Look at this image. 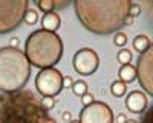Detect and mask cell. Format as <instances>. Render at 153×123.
I'll list each match as a JSON object with an SVG mask.
<instances>
[{
  "label": "cell",
  "mask_w": 153,
  "mask_h": 123,
  "mask_svg": "<svg viewBox=\"0 0 153 123\" xmlns=\"http://www.w3.org/2000/svg\"><path fill=\"white\" fill-rule=\"evenodd\" d=\"M69 123H80V122H76V120H71Z\"/></svg>",
  "instance_id": "30"
},
{
  "label": "cell",
  "mask_w": 153,
  "mask_h": 123,
  "mask_svg": "<svg viewBox=\"0 0 153 123\" xmlns=\"http://www.w3.org/2000/svg\"><path fill=\"white\" fill-rule=\"evenodd\" d=\"M113 42H115V45H117V46H124L127 43V35L124 32H118L117 35H115Z\"/></svg>",
  "instance_id": "20"
},
{
  "label": "cell",
  "mask_w": 153,
  "mask_h": 123,
  "mask_svg": "<svg viewBox=\"0 0 153 123\" xmlns=\"http://www.w3.org/2000/svg\"><path fill=\"white\" fill-rule=\"evenodd\" d=\"M61 37L55 32H49L45 29H37L29 34L26 45H25V54H26L29 63L37 68H52L57 65L63 57Z\"/></svg>",
  "instance_id": "3"
},
{
  "label": "cell",
  "mask_w": 153,
  "mask_h": 123,
  "mask_svg": "<svg viewBox=\"0 0 153 123\" xmlns=\"http://www.w3.org/2000/svg\"><path fill=\"white\" fill-rule=\"evenodd\" d=\"M126 89H127V86H126V83L121 82V80L113 82L112 86H110V91H112V94H113L115 97H123V95L126 94Z\"/></svg>",
  "instance_id": "14"
},
{
  "label": "cell",
  "mask_w": 153,
  "mask_h": 123,
  "mask_svg": "<svg viewBox=\"0 0 153 123\" xmlns=\"http://www.w3.org/2000/svg\"><path fill=\"white\" fill-rule=\"evenodd\" d=\"M126 106L127 109L133 114H141L147 109V97L146 94L139 92V91H133L127 95L126 98Z\"/></svg>",
  "instance_id": "10"
},
{
  "label": "cell",
  "mask_w": 153,
  "mask_h": 123,
  "mask_svg": "<svg viewBox=\"0 0 153 123\" xmlns=\"http://www.w3.org/2000/svg\"><path fill=\"white\" fill-rule=\"evenodd\" d=\"M31 63L23 51L12 46L0 48V91L16 92L28 83Z\"/></svg>",
  "instance_id": "4"
},
{
  "label": "cell",
  "mask_w": 153,
  "mask_h": 123,
  "mask_svg": "<svg viewBox=\"0 0 153 123\" xmlns=\"http://www.w3.org/2000/svg\"><path fill=\"white\" fill-rule=\"evenodd\" d=\"M117 58H118V62L121 65H129L132 62V52L129 51V49H121V51L118 52V56H117Z\"/></svg>",
  "instance_id": "17"
},
{
  "label": "cell",
  "mask_w": 153,
  "mask_h": 123,
  "mask_svg": "<svg viewBox=\"0 0 153 123\" xmlns=\"http://www.w3.org/2000/svg\"><path fill=\"white\" fill-rule=\"evenodd\" d=\"M37 6L40 8L43 12L49 14V12H54V9H55V2H54V0H38Z\"/></svg>",
  "instance_id": "16"
},
{
  "label": "cell",
  "mask_w": 153,
  "mask_h": 123,
  "mask_svg": "<svg viewBox=\"0 0 153 123\" xmlns=\"http://www.w3.org/2000/svg\"><path fill=\"white\" fill-rule=\"evenodd\" d=\"M139 14H141V6L136 5V3H132L130 8H129V16L136 17V16H139Z\"/></svg>",
  "instance_id": "21"
},
{
  "label": "cell",
  "mask_w": 153,
  "mask_h": 123,
  "mask_svg": "<svg viewBox=\"0 0 153 123\" xmlns=\"http://www.w3.org/2000/svg\"><path fill=\"white\" fill-rule=\"evenodd\" d=\"M35 86L43 97H54L63 89V76L58 69L54 68L42 69L37 74Z\"/></svg>",
  "instance_id": "6"
},
{
  "label": "cell",
  "mask_w": 153,
  "mask_h": 123,
  "mask_svg": "<svg viewBox=\"0 0 153 123\" xmlns=\"http://www.w3.org/2000/svg\"><path fill=\"white\" fill-rule=\"evenodd\" d=\"M149 48H152V40H150V37L144 35V34H139L135 37V40H133V49L138 52H144L147 51Z\"/></svg>",
  "instance_id": "13"
},
{
  "label": "cell",
  "mask_w": 153,
  "mask_h": 123,
  "mask_svg": "<svg viewBox=\"0 0 153 123\" xmlns=\"http://www.w3.org/2000/svg\"><path fill=\"white\" fill-rule=\"evenodd\" d=\"M118 76H120V80L121 82L130 83V82H133L136 79V69L130 63L129 65H121V68L118 69Z\"/></svg>",
  "instance_id": "12"
},
{
  "label": "cell",
  "mask_w": 153,
  "mask_h": 123,
  "mask_svg": "<svg viewBox=\"0 0 153 123\" xmlns=\"http://www.w3.org/2000/svg\"><path fill=\"white\" fill-rule=\"evenodd\" d=\"M126 123H136L135 120H126Z\"/></svg>",
  "instance_id": "29"
},
{
  "label": "cell",
  "mask_w": 153,
  "mask_h": 123,
  "mask_svg": "<svg viewBox=\"0 0 153 123\" xmlns=\"http://www.w3.org/2000/svg\"><path fill=\"white\" fill-rule=\"evenodd\" d=\"M40 103H42V106L46 109V111H51L54 106H55V100L52 97H43L42 100H40Z\"/></svg>",
  "instance_id": "19"
},
{
  "label": "cell",
  "mask_w": 153,
  "mask_h": 123,
  "mask_svg": "<svg viewBox=\"0 0 153 123\" xmlns=\"http://www.w3.org/2000/svg\"><path fill=\"white\" fill-rule=\"evenodd\" d=\"M80 123H113V112L109 105L94 102L83 108L80 112Z\"/></svg>",
  "instance_id": "7"
},
{
  "label": "cell",
  "mask_w": 153,
  "mask_h": 123,
  "mask_svg": "<svg viewBox=\"0 0 153 123\" xmlns=\"http://www.w3.org/2000/svg\"><path fill=\"white\" fill-rule=\"evenodd\" d=\"M126 120H127V117L124 114H118L117 116V123H126Z\"/></svg>",
  "instance_id": "27"
},
{
  "label": "cell",
  "mask_w": 153,
  "mask_h": 123,
  "mask_svg": "<svg viewBox=\"0 0 153 123\" xmlns=\"http://www.w3.org/2000/svg\"><path fill=\"white\" fill-rule=\"evenodd\" d=\"M152 117H153V109L150 108L147 111V114L144 116V118H143V123H152Z\"/></svg>",
  "instance_id": "24"
},
{
  "label": "cell",
  "mask_w": 153,
  "mask_h": 123,
  "mask_svg": "<svg viewBox=\"0 0 153 123\" xmlns=\"http://www.w3.org/2000/svg\"><path fill=\"white\" fill-rule=\"evenodd\" d=\"M130 0H76V16L83 26L94 34L107 35L118 31L129 16Z\"/></svg>",
  "instance_id": "1"
},
{
  "label": "cell",
  "mask_w": 153,
  "mask_h": 123,
  "mask_svg": "<svg viewBox=\"0 0 153 123\" xmlns=\"http://www.w3.org/2000/svg\"><path fill=\"white\" fill-rule=\"evenodd\" d=\"M28 0H0V34H8L23 22Z\"/></svg>",
  "instance_id": "5"
},
{
  "label": "cell",
  "mask_w": 153,
  "mask_h": 123,
  "mask_svg": "<svg viewBox=\"0 0 153 123\" xmlns=\"http://www.w3.org/2000/svg\"><path fill=\"white\" fill-rule=\"evenodd\" d=\"M136 77L141 86L147 91V94H153V51L149 48L141 54L136 65Z\"/></svg>",
  "instance_id": "8"
},
{
  "label": "cell",
  "mask_w": 153,
  "mask_h": 123,
  "mask_svg": "<svg viewBox=\"0 0 153 123\" xmlns=\"http://www.w3.org/2000/svg\"><path fill=\"white\" fill-rule=\"evenodd\" d=\"M19 43H20V40L17 39V37H12V39L9 40V46H12V48H17Z\"/></svg>",
  "instance_id": "25"
},
{
  "label": "cell",
  "mask_w": 153,
  "mask_h": 123,
  "mask_svg": "<svg viewBox=\"0 0 153 123\" xmlns=\"http://www.w3.org/2000/svg\"><path fill=\"white\" fill-rule=\"evenodd\" d=\"M0 123H57L31 91L0 94Z\"/></svg>",
  "instance_id": "2"
},
{
  "label": "cell",
  "mask_w": 153,
  "mask_h": 123,
  "mask_svg": "<svg viewBox=\"0 0 153 123\" xmlns=\"http://www.w3.org/2000/svg\"><path fill=\"white\" fill-rule=\"evenodd\" d=\"M132 23H133V17L132 16H127L124 19V25H132Z\"/></svg>",
  "instance_id": "28"
},
{
  "label": "cell",
  "mask_w": 153,
  "mask_h": 123,
  "mask_svg": "<svg viewBox=\"0 0 153 123\" xmlns=\"http://www.w3.org/2000/svg\"><path fill=\"white\" fill-rule=\"evenodd\" d=\"M61 118H63V120H66V122H71V120H72V114L69 112V111H66V112H63Z\"/></svg>",
  "instance_id": "26"
},
{
  "label": "cell",
  "mask_w": 153,
  "mask_h": 123,
  "mask_svg": "<svg viewBox=\"0 0 153 123\" xmlns=\"http://www.w3.org/2000/svg\"><path fill=\"white\" fill-rule=\"evenodd\" d=\"M81 102H83V105L84 106H87V105H91V103H94L95 100H94V95L92 94H89V92H86L83 97H81Z\"/></svg>",
  "instance_id": "22"
},
{
  "label": "cell",
  "mask_w": 153,
  "mask_h": 123,
  "mask_svg": "<svg viewBox=\"0 0 153 123\" xmlns=\"http://www.w3.org/2000/svg\"><path fill=\"white\" fill-rule=\"evenodd\" d=\"M42 25H43L45 31L55 32L60 28V16L57 14V12H49V14H45V17L42 19Z\"/></svg>",
  "instance_id": "11"
},
{
  "label": "cell",
  "mask_w": 153,
  "mask_h": 123,
  "mask_svg": "<svg viewBox=\"0 0 153 123\" xmlns=\"http://www.w3.org/2000/svg\"><path fill=\"white\" fill-rule=\"evenodd\" d=\"M25 22H26L28 25H34V23H37V20H38V12L35 11V9H28L26 11V14H25V19H23Z\"/></svg>",
  "instance_id": "18"
},
{
  "label": "cell",
  "mask_w": 153,
  "mask_h": 123,
  "mask_svg": "<svg viewBox=\"0 0 153 123\" xmlns=\"http://www.w3.org/2000/svg\"><path fill=\"white\" fill-rule=\"evenodd\" d=\"M72 91H74L75 95L83 97V95L87 92V83L83 82V80H76V82H74V85H72Z\"/></svg>",
  "instance_id": "15"
},
{
  "label": "cell",
  "mask_w": 153,
  "mask_h": 123,
  "mask_svg": "<svg viewBox=\"0 0 153 123\" xmlns=\"http://www.w3.org/2000/svg\"><path fill=\"white\" fill-rule=\"evenodd\" d=\"M72 85H74L72 77H69V76L63 77V88H72Z\"/></svg>",
  "instance_id": "23"
},
{
  "label": "cell",
  "mask_w": 153,
  "mask_h": 123,
  "mask_svg": "<svg viewBox=\"0 0 153 123\" xmlns=\"http://www.w3.org/2000/svg\"><path fill=\"white\" fill-rule=\"evenodd\" d=\"M72 63H74V68L78 74H81V76H91V74H94L98 69L100 58L94 49L83 48V49H78L74 54Z\"/></svg>",
  "instance_id": "9"
}]
</instances>
